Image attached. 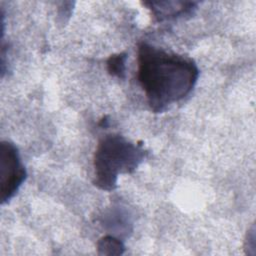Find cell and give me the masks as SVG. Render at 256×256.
Segmentation results:
<instances>
[{"label":"cell","mask_w":256,"mask_h":256,"mask_svg":"<svg viewBox=\"0 0 256 256\" xmlns=\"http://www.w3.org/2000/svg\"><path fill=\"white\" fill-rule=\"evenodd\" d=\"M137 61L138 81L154 113H162L185 98L199 77V69L193 59L146 42L138 45Z\"/></svg>","instance_id":"cell-1"},{"label":"cell","mask_w":256,"mask_h":256,"mask_svg":"<svg viewBox=\"0 0 256 256\" xmlns=\"http://www.w3.org/2000/svg\"><path fill=\"white\" fill-rule=\"evenodd\" d=\"M147 151L119 134H108L98 143L93 157V184L105 191L117 187L120 174H131L144 161Z\"/></svg>","instance_id":"cell-2"},{"label":"cell","mask_w":256,"mask_h":256,"mask_svg":"<svg viewBox=\"0 0 256 256\" xmlns=\"http://www.w3.org/2000/svg\"><path fill=\"white\" fill-rule=\"evenodd\" d=\"M27 177L17 147L9 142L0 144V199L8 203L18 192Z\"/></svg>","instance_id":"cell-3"},{"label":"cell","mask_w":256,"mask_h":256,"mask_svg":"<svg viewBox=\"0 0 256 256\" xmlns=\"http://www.w3.org/2000/svg\"><path fill=\"white\" fill-rule=\"evenodd\" d=\"M144 5L148 7L157 21L162 22L190 15L196 9L197 3L187 1H150L144 2Z\"/></svg>","instance_id":"cell-4"},{"label":"cell","mask_w":256,"mask_h":256,"mask_svg":"<svg viewBox=\"0 0 256 256\" xmlns=\"http://www.w3.org/2000/svg\"><path fill=\"white\" fill-rule=\"evenodd\" d=\"M98 255H122L125 251V246L123 242L115 236L106 235L101 237L96 244Z\"/></svg>","instance_id":"cell-5"},{"label":"cell","mask_w":256,"mask_h":256,"mask_svg":"<svg viewBox=\"0 0 256 256\" xmlns=\"http://www.w3.org/2000/svg\"><path fill=\"white\" fill-rule=\"evenodd\" d=\"M126 60L127 54L125 52L111 55L106 62L108 73L111 76L117 77L119 79H124L126 72Z\"/></svg>","instance_id":"cell-6"}]
</instances>
